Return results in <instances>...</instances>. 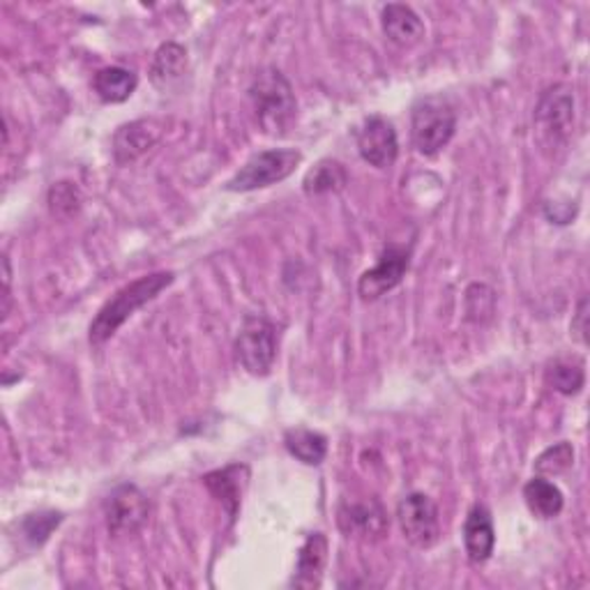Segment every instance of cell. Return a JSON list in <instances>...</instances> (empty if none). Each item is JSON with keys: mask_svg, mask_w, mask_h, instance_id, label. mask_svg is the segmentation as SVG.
<instances>
[{"mask_svg": "<svg viewBox=\"0 0 590 590\" xmlns=\"http://www.w3.org/2000/svg\"><path fill=\"white\" fill-rule=\"evenodd\" d=\"M174 279H176V275L171 271H161V273H150L146 277H139L132 284L122 286L92 318V323L88 327L90 344L100 346V344L109 342L118 333V327L129 316H135V312H139L144 305L153 303L164 288H169L174 284Z\"/></svg>", "mask_w": 590, "mask_h": 590, "instance_id": "6da1fadb", "label": "cell"}, {"mask_svg": "<svg viewBox=\"0 0 590 590\" xmlns=\"http://www.w3.org/2000/svg\"><path fill=\"white\" fill-rule=\"evenodd\" d=\"M249 100L260 129L271 137H284L298 118V100H295L293 86L275 68L260 70L254 77Z\"/></svg>", "mask_w": 590, "mask_h": 590, "instance_id": "7a4b0ae2", "label": "cell"}, {"mask_svg": "<svg viewBox=\"0 0 590 590\" xmlns=\"http://www.w3.org/2000/svg\"><path fill=\"white\" fill-rule=\"evenodd\" d=\"M456 132V114L443 97H427L413 107L411 137L420 155H439Z\"/></svg>", "mask_w": 590, "mask_h": 590, "instance_id": "3957f363", "label": "cell"}, {"mask_svg": "<svg viewBox=\"0 0 590 590\" xmlns=\"http://www.w3.org/2000/svg\"><path fill=\"white\" fill-rule=\"evenodd\" d=\"M303 161L301 150L279 148L254 155L245 167L226 183V191H256L286 180Z\"/></svg>", "mask_w": 590, "mask_h": 590, "instance_id": "277c9868", "label": "cell"}, {"mask_svg": "<svg viewBox=\"0 0 590 590\" xmlns=\"http://www.w3.org/2000/svg\"><path fill=\"white\" fill-rule=\"evenodd\" d=\"M240 365L252 376H268L277 360V331L264 316H247L236 340Z\"/></svg>", "mask_w": 590, "mask_h": 590, "instance_id": "5b68a950", "label": "cell"}, {"mask_svg": "<svg viewBox=\"0 0 590 590\" xmlns=\"http://www.w3.org/2000/svg\"><path fill=\"white\" fill-rule=\"evenodd\" d=\"M535 125L547 146H566L574 129V92L570 86H553L535 109Z\"/></svg>", "mask_w": 590, "mask_h": 590, "instance_id": "8992f818", "label": "cell"}, {"mask_svg": "<svg viewBox=\"0 0 590 590\" xmlns=\"http://www.w3.org/2000/svg\"><path fill=\"white\" fill-rule=\"evenodd\" d=\"M400 529L415 549H432L441 538L439 508L427 494H409L397 505Z\"/></svg>", "mask_w": 590, "mask_h": 590, "instance_id": "52a82bcc", "label": "cell"}, {"mask_svg": "<svg viewBox=\"0 0 590 590\" xmlns=\"http://www.w3.org/2000/svg\"><path fill=\"white\" fill-rule=\"evenodd\" d=\"M105 517L111 535H135L150 517L148 496L137 484H120L105 503Z\"/></svg>", "mask_w": 590, "mask_h": 590, "instance_id": "ba28073f", "label": "cell"}, {"mask_svg": "<svg viewBox=\"0 0 590 590\" xmlns=\"http://www.w3.org/2000/svg\"><path fill=\"white\" fill-rule=\"evenodd\" d=\"M411 266V252L406 247L390 245L381 252L378 264L357 282V293L363 301H378L385 293L402 284Z\"/></svg>", "mask_w": 590, "mask_h": 590, "instance_id": "9c48e42d", "label": "cell"}, {"mask_svg": "<svg viewBox=\"0 0 590 590\" xmlns=\"http://www.w3.org/2000/svg\"><path fill=\"white\" fill-rule=\"evenodd\" d=\"M357 153L376 169H390L400 157V139L395 127L381 116L367 118L357 132Z\"/></svg>", "mask_w": 590, "mask_h": 590, "instance_id": "30bf717a", "label": "cell"}, {"mask_svg": "<svg viewBox=\"0 0 590 590\" xmlns=\"http://www.w3.org/2000/svg\"><path fill=\"white\" fill-rule=\"evenodd\" d=\"M340 529L353 538H365V540L383 538L387 531V514L378 501L342 503Z\"/></svg>", "mask_w": 590, "mask_h": 590, "instance_id": "8fae6325", "label": "cell"}, {"mask_svg": "<svg viewBox=\"0 0 590 590\" xmlns=\"http://www.w3.org/2000/svg\"><path fill=\"white\" fill-rule=\"evenodd\" d=\"M161 137L157 120H135L122 125L114 137V157L118 164H132L146 155Z\"/></svg>", "mask_w": 590, "mask_h": 590, "instance_id": "7c38bea8", "label": "cell"}, {"mask_svg": "<svg viewBox=\"0 0 590 590\" xmlns=\"http://www.w3.org/2000/svg\"><path fill=\"white\" fill-rule=\"evenodd\" d=\"M249 469L243 464L226 466L222 471H213L204 478V484L208 486L210 494L222 503L224 512L232 519V523L238 519L240 505H243V494L247 486Z\"/></svg>", "mask_w": 590, "mask_h": 590, "instance_id": "4fadbf2b", "label": "cell"}, {"mask_svg": "<svg viewBox=\"0 0 590 590\" xmlns=\"http://www.w3.org/2000/svg\"><path fill=\"white\" fill-rule=\"evenodd\" d=\"M464 547L469 561L480 566L486 563L496 547V529L491 512L484 505H473L464 523Z\"/></svg>", "mask_w": 590, "mask_h": 590, "instance_id": "5bb4252c", "label": "cell"}, {"mask_svg": "<svg viewBox=\"0 0 590 590\" xmlns=\"http://www.w3.org/2000/svg\"><path fill=\"white\" fill-rule=\"evenodd\" d=\"M187 70H189V58H187L185 47L176 42H167L155 51L148 75H150V83L159 92H169L183 83Z\"/></svg>", "mask_w": 590, "mask_h": 590, "instance_id": "9a60e30c", "label": "cell"}, {"mask_svg": "<svg viewBox=\"0 0 590 590\" xmlns=\"http://www.w3.org/2000/svg\"><path fill=\"white\" fill-rule=\"evenodd\" d=\"M385 38L397 47H415L424 38V23L417 12L402 3H390L381 12Z\"/></svg>", "mask_w": 590, "mask_h": 590, "instance_id": "2e32d148", "label": "cell"}, {"mask_svg": "<svg viewBox=\"0 0 590 590\" xmlns=\"http://www.w3.org/2000/svg\"><path fill=\"white\" fill-rule=\"evenodd\" d=\"M327 563V540L323 533L307 535L305 544L298 551V561H295V572L291 586L295 588H318L323 579V570Z\"/></svg>", "mask_w": 590, "mask_h": 590, "instance_id": "e0dca14e", "label": "cell"}, {"mask_svg": "<svg viewBox=\"0 0 590 590\" xmlns=\"http://www.w3.org/2000/svg\"><path fill=\"white\" fill-rule=\"evenodd\" d=\"M137 86H139V77L132 70L118 68V65H114V68H102L92 79V88L97 97H100V100L107 105L127 102L129 97L135 95Z\"/></svg>", "mask_w": 590, "mask_h": 590, "instance_id": "ac0fdd59", "label": "cell"}, {"mask_svg": "<svg viewBox=\"0 0 590 590\" xmlns=\"http://www.w3.org/2000/svg\"><path fill=\"white\" fill-rule=\"evenodd\" d=\"M523 501H527L529 510L538 519H555L563 512L566 505L563 491L542 475H535L533 480L527 482V486H523Z\"/></svg>", "mask_w": 590, "mask_h": 590, "instance_id": "d6986e66", "label": "cell"}, {"mask_svg": "<svg viewBox=\"0 0 590 590\" xmlns=\"http://www.w3.org/2000/svg\"><path fill=\"white\" fill-rule=\"evenodd\" d=\"M284 445L295 459H298V462H303L307 466L323 464V459L327 454V439L323 434L305 430V427L288 430L284 434Z\"/></svg>", "mask_w": 590, "mask_h": 590, "instance_id": "ffe728a7", "label": "cell"}, {"mask_svg": "<svg viewBox=\"0 0 590 590\" xmlns=\"http://www.w3.org/2000/svg\"><path fill=\"white\" fill-rule=\"evenodd\" d=\"M346 183H348V174L344 169V164L335 159H323L305 176L303 187L309 196H321V194L342 191Z\"/></svg>", "mask_w": 590, "mask_h": 590, "instance_id": "44dd1931", "label": "cell"}, {"mask_svg": "<svg viewBox=\"0 0 590 590\" xmlns=\"http://www.w3.org/2000/svg\"><path fill=\"white\" fill-rule=\"evenodd\" d=\"M547 383L551 390L559 392L563 397H574L581 392L586 383L583 365L577 363V360H553V363L547 367Z\"/></svg>", "mask_w": 590, "mask_h": 590, "instance_id": "7402d4cb", "label": "cell"}, {"mask_svg": "<svg viewBox=\"0 0 590 590\" xmlns=\"http://www.w3.org/2000/svg\"><path fill=\"white\" fill-rule=\"evenodd\" d=\"M574 466V448L568 441L547 448L535 459V473L542 478H559Z\"/></svg>", "mask_w": 590, "mask_h": 590, "instance_id": "603a6c76", "label": "cell"}, {"mask_svg": "<svg viewBox=\"0 0 590 590\" xmlns=\"http://www.w3.org/2000/svg\"><path fill=\"white\" fill-rule=\"evenodd\" d=\"M62 521V514L60 512H38V514H28L23 521H21V531H23V538L32 544V547H40L45 544L51 533L60 527Z\"/></svg>", "mask_w": 590, "mask_h": 590, "instance_id": "cb8c5ba5", "label": "cell"}, {"mask_svg": "<svg viewBox=\"0 0 590 590\" xmlns=\"http://www.w3.org/2000/svg\"><path fill=\"white\" fill-rule=\"evenodd\" d=\"M570 335L579 342V344H588V298L579 301L572 325H570Z\"/></svg>", "mask_w": 590, "mask_h": 590, "instance_id": "d4e9b609", "label": "cell"}]
</instances>
